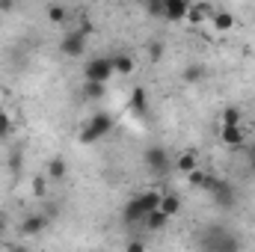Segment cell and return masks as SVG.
Returning a JSON list of instances; mask_svg holds the SVG:
<instances>
[{"label": "cell", "instance_id": "6da1fadb", "mask_svg": "<svg viewBox=\"0 0 255 252\" xmlns=\"http://www.w3.org/2000/svg\"><path fill=\"white\" fill-rule=\"evenodd\" d=\"M199 247H202V252H241L244 241L229 226H208L199 235Z\"/></svg>", "mask_w": 255, "mask_h": 252}, {"label": "cell", "instance_id": "7a4b0ae2", "mask_svg": "<svg viewBox=\"0 0 255 252\" xmlns=\"http://www.w3.org/2000/svg\"><path fill=\"white\" fill-rule=\"evenodd\" d=\"M160 196H163V193H157V190H145V193L133 196L125 208H122V220L130 223V226H133V223H145V217L160 208Z\"/></svg>", "mask_w": 255, "mask_h": 252}, {"label": "cell", "instance_id": "3957f363", "mask_svg": "<svg viewBox=\"0 0 255 252\" xmlns=\"http://www.w3.org/2000/svg\"><path fill=\"white\" fill-rule=\"evenodd\" d=\"M113 125H116V119H113L110 113H95V116L86 122V127L80 130V142H83V145H92V142L104 139V136L113 130Z\"/></svg>", "mask_w": 255, "mask_h": 252}, {"label": "cell", "instance_id": "277c9868", "mask_svg": "<svg viewBox=\"0 0 255 252\" xmlns=\"http://www.w3.org/2000/svg\"><path fill=\"white\" fill-rule=\"evenodd\" d=\"M208 196H211L214 205L223 208V211H232L235 202H238V190H235V184H232V181H220V178H211V184H208Z\"/></svg>", "mask_w": 255, "mask_h": 252}, {"label": "cell", "instance_id": "5b68a950", "mask_svg": "<svg viewBox=\"0 0 255 252\" xmlns=\"http://www.w3.org/2000/svg\"><path fill=\"white\" fill-rule=\"evenodd\" d=\"M142 163H145V169L154 172V175H166V172L172 169V157H169V151H166L163 145H148V148L142 151Z\"/></svg>", "mask_w": 255, "mask_h": 252}, {"label": "cell", "instance_id": "8992f818", "mask_svg": "<svg viewBox=\"0 0 255 252\" xmlns=\"http://www.w3.org/2000/svg\"><path fill=\"white\" fill-rule=\"evenodd\" d=\"M83 77H86V83H104L107 86V80L113 77V57H95V60H89V63L83 65Z\"/></svg>", "mask_w": 255, "mask_h": 252}, {"label": "cell", "instance_id": "52a82bcc", "mask_svg": "<svg viewBox=\"0 0 255 252\" xmlns=\"http://www.w3.org/2000/svg\"><path fill=\"white\" fill-rule=\"evenodd\" d=\"M86 42H89V36L80 30V27H74V30H68L63 36V42H60V51H63L68 60H77V57H83V51H86Z\"/></svg>", "mask_w": 255, "mask_h": 252}, {"label": "cell", "instance_id": "ba28073f", "mask_svg": "<svg viewBox=\"0 0 255 252\" xmlns=\"http://www.w3.org/2000/svg\"><path fill=\"white\" fill-rule=\"evenodd\" d=\"M220 139L226 148H247V130L244 127H220Z\"/></svg>", "mask_w": 255, "mask_h": 252}, {"label": "cell", "instance_id": "9c48e42d", "mask_svg": "<svg viewBox=\"0 0 255 252\" xmlns=\"http://www.w3.org/2000/svg\"><path fill=\"white\" fill-rule=\"evenodd\" d=\"M45 229H48V217H42V214H30V217L21 220V235H24V238H36V235H42Z\"/></svg>", "mask_w": 255, "mask_h": 252}, {"label": "cell", "instance_id": "30bf717a", "mask_svg": "<svg viewBox=\"0 0 255 252\" xmlns=\"http://www.w3.org/2000/svg\"><path fill=\"white\" fill-rule=\"evenodd\" d=\"M187 12H190L187 0H163V18L166 21H181V18H187Z\"/></svg>", "mask_w": 255, "mask_h": 252}, {"label": "cell", "instance_id": "8fae6325", "mask_svg": "<svg viewBox=\"0 0 255 252\" xmlns=\"http://www.w3.org/2000/svg\"><path fill=\"white\" fill-rule=\"evenodd\" d=\"M172 169L181 172V175L196 172V169H199V154H196V151H184V154H178V157L172 160Z\"/></svg>", "mask_w": 255, "mask_h": 252}, {"label": "cell", "instance_id": "7c38bea8", "mask_svg": "<svg viewBox=\"0 0 255 252\" xmlns=\"http://www.w3.org/2000/svg\"><path fill=\"white\" fill-rule=\"evenodd\" d=\"M157 211H160V214H166L169 220H172V217H178V214H181V196H178V193H163V196H160V208H157Z\"/></svg>", "mask_w": 255, "mask_h": 252}, {"label": "cell", "instance_id": "4fadbf2b", "mask_svg": "<svg viewBox=\"0 0 255 252\" xmlns=\"http://www.w3.org/2000/svg\"><path fill=\"white\" fill-rule=\"evenodd\" d=\"M45 172H48V178H51V181H63L65 172H68V166H65L63 157H51V160H48V169H45Z\"/></svg>", "mask_w": 255, "mask_h": 252}, {"label": "cell", "instance_id": "5bb4252c", "mask_svg": "<svg viewBox=\"0 0 255 252\" xmlns=\"http://www.w3.org/2000/svg\"><path fill=\"white\" fill-rule=\"evenodd\" d=\"M214 6H208V3H202V6H190V12H187V18H190L193 24H202L205 18H214Z\"/></svg>", "mask_w": 255, "mask_h": 252}, {"label": "cell", "instance_id": "9a60e30c", "mask_svg": "<svg viewBox=\"0 0 255 252\" xmlns=\"http://www.w3.org/2000/svg\"><path fill=\"white\" fill-rule=\"evenodd\" d=\"M130 110H133V113H145V110H148V98H145V89H142V86H136V89L130 92Z\"/></svg>", "mask_w": 255, "mask_h": 252}, {"label": "cell", "instance_id": "2e32d148", "mask_svg": "<svg viewBox=\"0 0 255 252\" xmlns=\"http://www.w3.org/2000/svg\"><path fill=\"white\" fill-rule=\"evenodd\" d=\"M133 71V57L130 54H116L113 57V74H130Z\"/></svg>", "mask_w": 255, "mask_h": 252}, {"label": "cell", "instance_id": "e0dca14e", "mask_svg": "<svg viewBox=\"0 0 255 252\" xmlns=\"http://www.w3.org/2000/svg\"><path fill=\"white\" fill-rule=\"evenodd\" d=\"M211 21H214L217 30H232V27H235V15H232V12H223V9H217Z\"/></svg>", "mask_w": 255, "mask_h": 252}, {"label": "cell", "instance_id": "ac0fdd59", "mask_svg": "<svg viewBox=\"0 0 255 252\" xmlns=\"http://www.w3.org/2000/svg\"><path fill=\"white\" fill-rule=\"evenodd\" d=\"M241 110L238 107H226L223 110V116H220V122H223V127H241Z\"/></svg>", "mask_w": 255, "mask_h": 252}, {"label": "cell", "instance_id": "d6986e66", "mask_svg": "<svg viewBox=\"0 0 255 252\" xmlns=\"http://www.w3.org/2000/svg\"><path fill=\"white\" fill-rule=\"evenodd\" d=\"M104 92H107L104 83H83V98L86 101H98V98H104Z\"/></svg>", "mask_w": 255, "mask_h": 252}, {"label": "cell", "instance_id": "ffe728a7", "mask_svg": "<svg viewBox=\"0 0 255 252\" xmlns=\"http://www.w3.org/2000/svg\"><path fill=\"white\" fill-rule=\"evenodd\" d=\"M166 223H169V217H166V214H160V211H154V214H148V217H145V229H151V232L166 229Z\"/></svg>", "mask_w": 255, "mask_h": 252}, {"label": "cell", "instance_id": "44dd1931", "mask_svg": "<svg viewBox=\"0 0 255 252\" xmlns=\"http://www.w3.org/2000/svg\"><path fill=\"white\" fill-rule=\"evenodd\" d=\"M181 77H184V83H199V80L205 77V68L193 63V65H187V68H184V74H181Z\"/></svg>", "mask_w": 255, "mask_h": 252}, {"label": "cell", "instance_id": "7402d4cb", "mask_svg": "<svg viewBox=\"0 0 255 252\" xmlns=\"http://www.w3.org/2000/svg\"><path fill=\"white\" fill-rule=\"evenodd\" d=\"M9 136H12V116L0 110V139H9Z\"/></svg>", "mask_w": 255, "mask_h": 252}, {"label": "cell", "instance_id": "603a6c76", "mask_svg": "<svg viewBox=\"0 0 255 252\" xmlns=\"http://www.w3.org/2000/svg\"><path fill=\"white\" fill-rule=\"evenodd\" d=\"M187 181H190L193 187H202V190H208V184H211V178L202 172V169H196V172H190L187 175Z\"/></svg>", "mask_w": 255, "mask_h": 252}, {"label": "cell", "instance_id": "cb8c5ba5", "mask_svg": "<svg viewBox=\"0 0 255 252\" xmlns=\"http://www.w3.org/2000/svg\"><path fill=\"white\" fill-rule=\"evenodd\" d=\"M48 18L54 24H63L65 18H68V12H65V6H48Z\"/></svg>", "mask_w": 255, "mask_h": 252}, {"label": "cell", "instance_id": "d4e9b609", "mask_svg": "<svg viewBox=\"0 0 255 252\" xmlns=\"http://www.w3.org/2000/svg\"><path fill=\"white\" fill-rule=\"evenodd\" d=\"M145 12H148L151 18H163V0H151V3H145Z\"/></svg>", "mask_w": 255, "mask_h": 252}, {"label": "cell", "instance_id": "484cf974", "mask_svg": "<svg viewBox=\"0 0 255 252\" xmlns=\"http://www.w3.org/2000/svg\"><path fill=\"white\" fill-rule=\"evenodd\" d=\"M247 166H250V172L255 175V142L247 145Z\"/></svg>", "mask_w": 255, "mask_h": 252}, {"label": "cell", "instance_id": "4316f807", "mask_svg": "<svg viewBox=\"0 0 255 252\" xmlns=\"http://www.w3.org/2000/svg\"><path fill=\"white\" fill-rule=\"evenodd\" d=\"M160 54H163V45H160V42L148 45V57H151V60H160Z\"/></svg>", "mask_w": 255, "mask_h": 252}, {"label": "cell", "instance_id": "83f0119b", "mask_svg": "<svg viewBox=\"0 0 255 252\" xmlns=\"http://www.w3.org/2000/svg\"><path fill=\"white\" fill-rule=\"evenodd\" d=\"M125 252H145V244H142V241H128Z\"/></svg>", "mask_w": 255, "mask_h": 252}, {"label": "cell", "instance_id": "f1b7e54d", "mask_svg": "<svg viewBox=\"0 0 255 252\" xmlns=\"http://www.w3.org/2000/svg\"><path fill=\"white\" fill-rule=\"evenodd\" d=\"M9 169H12V172H18V169H21V154H18V151H15V154H12V160H9Z\"/></svg>", "mask_w": 255, "mask_h": 252}, {"label": "cell", "instance_id": "f546056e", "mask_svg": "<svg viewBox=\"0 0 255 252\" xmlns=\"http://www.w3.org/2000/svg\"><path fill=\"white\" fill-rule=\"evenodd\" d=\"M33 187H36V196H45V181H42V178H36Z\"/></svg>", "mask_w": 255, "mask_h": 252}, {"label": "cell", "instance_id": "4dcf8cb0", "mask_svg": "<svg viewBox=\"0 0 255 252\" xmlns=\"http://www.w3.org/2000/svg\"><path fill=\"white\" fill-rule=\"evenodd\" d=\"M12 9H15V6H12V3H6V0H3V3H0V12H12Z\"/></svg>", "mask_w": 255, "mask_h": 252}, {"label": "cell", "instance_id": "1f68e13d", "mask_svg": "<svg viewBox=\"0 0 255 252\" xmlns=\"http://www.w3.org/2000/svg\"><path fill=\"white\" fill-rule=\"evenodd\" d=\"M3 229H6V214L0 211V232H3Z\"/></svg>", "mask_w": 255, "mask_h": 252}, {"label": "cell", "instance_id": "d6a6232c", "mask_svg": "<svg viewBox=\"0 0 255 252\" xmlns=\"http://www.w3.org/2000/svg\"><path fill=\"white\" fill-rule=\"evenodd\" d=\"M9 252H30L27 247H9Z\"/></svg>", "mask_w": 255, "mask_h": 252}, {"label": "cell", "instance_id": "836d02e7", "mask_svg": "<svg viewBox=\"0 0 255 252\" xmlns=\"http://www.w3.org/2000/svg\"><path fill=\"white\" fill-rule=\"evenodd\" d=\"M0 252H3V250H0Z\"/></svg>", "mask_w": 255, "mask_h": 252}]
</instances>
